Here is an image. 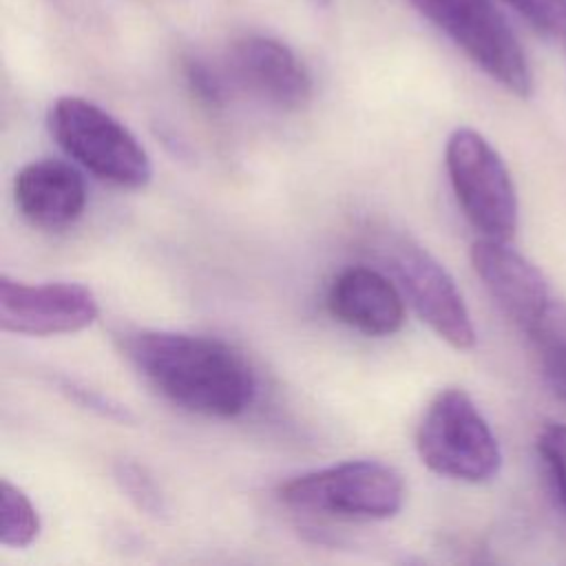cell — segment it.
<instances>
[{"label":"cell","mask_w":566,"mask_h":566,"mask_svg":"<svg viewBox=\"0 0 566 566\" xmlns=\"http://www.w3.org/2000/svg\"><path fill=\"white\" fill-rule=\"evenodd\" d=\"M471 265L495 305L542 356L566 349V303L535 263L509 241L482 237L471 245Z\"/></svg>","instance_id":"cell-2"},{"label":"cell","mask_w":566,"mask_h":566,"mask_svg":"<svg viewBox=\"0 0 566 566\" xmlns=\"http://www.w3.org/2000/svg\"><path fill=\"white\" fill-rule=\"evenodd\" d=\"M99 314L95 294L80 283H24L0 276V327L24 336L73 334Z\"/></svg>","instance_id":"cell-9"},{"label":"cell","mask_w":566,"mask_h":566,"mask_svg":"<svg viewBox=\"0 0 566 566\" xmlns=\"http://www.w3.org/2000/svg\"><path fill=\"white\" fill-rule=\"evenodd\" d=\"M385 252L400 292L416 314L451 347L471 349L475 345V327L447 268L427 248L405 237L391 239Z\"/></svg>","instance_id":"cell-8"},{"label":"cell","mask_w":566,"mask_h":566,"mask_svg":"<svg viewBox=\"0 0 566 566\" xmlns=\"http://www.w3.org/2000/svg\"><path fill=\"white\" fill-rule=\"evenodd\" d=\"M482 73L517 97L533 93L522 44L493 0H409Z\"/></svg>","instance_id":"cell-6"},{"label":"cell","mask_w":566,"mask_h":566,"mask_svg":"<svg viewBox=\"0 0 566 566\" xmlns=\"http://www.w3.org/2000/svg\"><path fill=\"white\" fill-rule=\"evenodd\" d=\"M57 146L84 170L119 188H144L153 177L150 157L137 137L102 106L62 95L49 108Z\"/></svg>","instance_id":"cell-4"},{"label":"cell","mask_w":566,"mask_h":566,"mask_svg":"<svg viewBox=\"0 0 566 566\" xmlns=\"http://www.w3.org/2000/svg\"><path fill=\"white\" fill-rule=\"evenodd\" d=\"M181 73L190 93L208 108H221L228 102V75L219 73L206 60L186 55L181 60Z\"/></svg>","instance_id":"cell-15"},{"label":"cell","mask_w":566,"mask_h":566,"mask_svg":"<svg viewBox=\"0 0 566 566\" xmlns=\"http://www.w3.org/2000/svg\"><path fill=\"white\" fill-rule=\"evenodd\" d=\"M537 451L553 478L562 504L566 506V424L548 422L537 436Z\"/></svg>","instance_id":"cell-17"},{"label":"cell","mask_w":566,"mask_h":566,"mask_svg":"<svg viewBox=\"0 0 566 566\" xmlns=\"http://www.w3.org/2000/svg\"><path fill=\"white\" fill-rule=\"evenodd\" d=\"M279 500L303 513L387 520L402 509L405 482L396 469L378 460H345L283 482Z\"/></svg>","instance_id":"cell-5"},{"label":"cell","mask_w":566,"mask_h":566,"mask_svg":"<svg viewBox=\"0 0 566 566\" xmlns=\"http://www.w3.org/2000/svg\"><path fill=\"white\" fill-rule=\"evenodd\" d=\"M513 7L537 33L566 40V0H504Z\"/></svg>","instance_id":"cell-16"},{"label":"cell","mask_w":566,"mask_h":566,"mask_svg":"<svg viewBox=\"0 0 566 566\" xmlns=\"http://www.w3.org/2000/svg\"><path fill=\"white\" fill-rule=\"evenodd\" d=\"M66 389H69V394H71L75 400H80L82 405H88L91 409H99V413H104V416H108V418H126V411H122L119 405L111 402L108 398H104V396H99V394H93V391L86 389V387H77V385L69 382Z\"/></svg>","instance_id":"cell-18"},{"label":"cell","mask_w":566,"mask_h":566,"mask_svg":"<svg viewBox=\"0 0 566 566\" xmlns=\"http://www.w3.org/2000/svg\"><path fill=\"white\" fill-rule=\"evenodd\" d=\"M40 535V515L29 495L11 484L0 482V542L11 548H27Z\"/></svg>","instance_id":"cell-13"},{"label":"cell","mask_w":566,"mask_h":566,"mask_svg":"<svg viewBox=\"0 0 566 566\" xmlns=\"http://www.w3.org/2000/svg\"><path fill=\"white\" fill-rule=\"evenodd\" d=\"M314 7H318V9H325V7H329L332 4V0H310Z\"/></svg>","instance_id":"cell-20"},{"label":"cell","mask_w":566,"mask_h":566,"mask_svg":"<svg viewBox=\"0 0 566 566\" xmlns=\"http://www.w3.org/2000/svg\"><path fill=\"white\" fill-rule=\"evenodd\" d=\"M453 195L486 239L511 241L517 228V192L500 153L473 128H455L444 148Z\"/></svg>","instance_id":"cell-7"},{"label":"cell","mask_w":566,"mask_h":566,"mask_svg":"<svg viewBox=\"0 0 566 566\" xmlns=\"http://www.w3.org/2000/svg\"><path fill=\"white\" fill-rule=\"evenodd\" d=\"M13 199L20 214L31 226L62 230L82 217L86 208V186L71 164L44 157L18 170Z\"/></svg>","instance_id":"cell-12"},{"label":"cell","mask_w":566,"mask_h":566,"mask_svg":"<svg viewBox=\"0 0 566 566\" xmlns=\"http://www.w3.org/2000/svg\"><path fill=\"white\" fill-rule=\"evenodd\" d=\"M226 75L241 91L281 108L298 111L312 99V75L298 55L281 40L245 33L228 46Z\"/></svg>","instance_id":"cell-10"},{"label":"cell","mask_w":566,"mask_h":566,"mask_svg":"<svg viewBox=\"0 0 566 566\" xmlns=\"http://www.w3.org/2000/svg\"><path fill=\"white\" fill-rule=\"evenodd\" d=\"M122 349L164 398L192 413L234 418L256 398L254 369L219 338L137 329L124 336Z\"/></svg>","instance_id":"cell-1"},{"label":"cell","mask_w":566,"mask_h":566,"mask_svg":"<svg viewBox=\"0 0 566 566\" xmlns=\"http://www.w3.org/2000/svg\"><path fill=\"white\" fill-rule=\"evenodd\" d=\"M544 374L553 389L566 400V349H557L542 356Z\"/></svg>","instance_id":"cell-19"},{"label":"cell","mask_w":566,"mask_h":566,"mask_svg":"<svg viewBox=\"0 0 566 566\" xmlns=\"http://www.w3.org/2000/svg\"><path fill=\"white\" fill-rule=\"evenodd\" d=\"M115 482L142 513L150 517H164L168 513V504L144 464L119 460L115 464Z\"/></svg>","instance_id":"cell-14"},{"label":"cell","mask_w":566,"mask_h":566,"mask_svg":"<svg viewBox=\"0 0 566 566\" xmlns=\"http://www.w3.org/2000/svg\"><path fill=\"white\" fill-rule=\"evenodd\" d=\"M416 449L424 467L460 482H489L502 467L495 433L460 387L438 391L427 405L416 429Z\"/></svg>","instance_id":"cell-3"},{"label":"cell","mask_w":566,"mask_h":566,"mask_svg":"<svg viewBox=\"0 0 566 566\" xmlns=\"http://www.w3.org/2000/svg\"><path fill=\"white\" fill-rule=\"evenodd\" d=\"M327 310L336 321L367 336H391L405 323L402 292L367 265H352L334 276Z\"/></svg>","instance_id":"cell-11"}]
</instances>
